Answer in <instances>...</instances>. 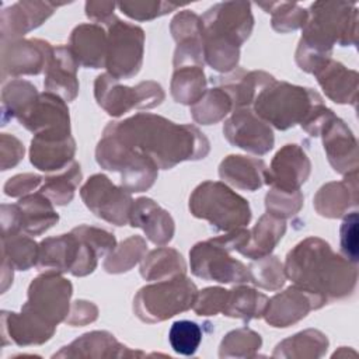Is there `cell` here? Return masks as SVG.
Returning <instances> with one entry per match:
<instances>
[{
  "label": "cell",
  "mask_w": 359,
  "mask_h": 359,
  "mask_svg": "<svg viewBox=\"0 0 359 359\" xmlns=\"http://www.w3.org/2000/svg\"><path fill=\"white\" fill-rule=\"evenodd\" d=\"M115 3L111 1H87L86 3V14L90 20L95 22H104L109 25L115 15H114Z\"/></svg>",
  "instance_id": "56"
},
{
  "label": "cell",
  "mask_w": 359,
  "mask_h": 359,
  "mask_svg": "<svg viewBox=\"0 0 359 359\" xmlns=\"http://www.w3.org/2000/svg\"><path fill=\"white\" fill-rule=\"evenodd\" d=\"M86 206L102 220L115 226L129 223L133 201L123 187H116L104 174H95L87 180L80 191Z\"/></svg>",
  "instance_id": "13"
},
{
  "label": "cell",
  "mask_w": 359,
  "mask_h": 359,
  "mask_svg": "<svg viewBox=\"0 0 359 359\" xmlns=\"http://www.w3.org/2000/svg\"><path fill=\"white\" fill-rule=\"evenodd\" d=\"M21 212V230L28 236H39L57 223L52 201L41 194H28L17 202Z\"/></svg>",
  "instance_id": "32"
},
{
  "label": "cell",
  "mask_w": 359,
  "mask_h": 359,
  "mask_svg": "<svg viewBox=\"0 0 359 359\" xmlns=\"http://www.w3.org/2000/svg\"><path fill=\"white\" fill-rule=\"evenodd\" d=\"M168 341L174 352L189 356L198 351L202 342V330L194 321L180 320L171 325Z\"/></svg>",
  "instance_id": "46"
},
{
  "label": "cell",
  "mask_w": 359,
  "mask_h": 359,
  "mask_svg": "<svg viewBox=\"0 0 359 359\" xmlns=\"http://www.w3.org/2000/svg\"><path fill=\"white\" fill-rule=\"evenodd\" d=\"M55 330L46 328L22 313H1V335L3 345L14 342L18 346L41 345L52 338Z\"/></svg>",
  "instance_id": "31"
},
{
  "label": "cell",
  "mask_w": 359,
  "mask_h": 359,
  "mask_svg": "<svg viewBox=\"0 0 359 359\" xmlns=\"http://www.w3.org/2000/svg\"><path fill=\"white\" fill-rule=\"evenodd\" d=\"M311 164L304 150L297 144H285L273 157L271 167L265 170L264 184L271 188L294 192L300 191L310 175Z\"/></svg>",
  "instance_id": "17"
},
{
  "label": "cell",
  "mask_w": 359,
  "mask_h": 359,
  "mask_svg": "<svg viewBox=\"0 0 359 359\" xmlns=\"http://www.w3.org/2000/svg\"><path fill=\"white\" fill-rule=\"evenodd\" d=\"M107 39L102 27L97 24H81L72 31L69 48L80 66L100 69L105 67Z\"/></svg>",
  "instance_id": "27"
},
{
  "label": "cell",
  "mask_w": 359,
  "mask_h": 359,
  "mask_svg": "<svg viewBox=\"0 0 359 359\" xmlns=\"http://www.w3.org/2000/svg\"><path fill=\"white\" fill-rule=\"evenodd\" d=\"M356 172L346 174L342 182H330L318 189L314 196L316 210L325 217H341L346 215L351 206L358 203V185Z\"/></svg>",
  "instance_id": "28"
},
{
  "label": "cell",
  "mask_w": 359,
  "mask_h": 359,
  "mask_svg": "<svg viewBox=\"0 0 359 359\" xmlns=\"http://www.w3.org/2000/svg\"><path fill=\"white\" fill-rule=\"evenodd\" d=\"M206 93V79L203 67L182 66L174 69L171 80V95L175 102L194 105Z\"/></svg>",
  "instance_id": "37"
},
{
  "label": "cell",
  "mask_w": 359,
  "mask_h": 359,
  "mask_svg": "<svg viewBox=\"0 0 359 359\" xmlns=\"http://www.w3.org/2000/svg\"><path fill=\"white\" fill-rule=\"evenodd\" d=\"M98 258L97 251L72 230L41 241L36 266L41 271L86 276L95 269Z\"/></svg>",
  "instance_id": "9"
},
{
  "label": "cell",
  "mask_w": 359,
  "mask_h": 359,
  "mask_svg": "<svg viewBox=\"0 0 359 359\" xmlns=\"http://www.w3.org/2000/svg\"><path fill=\"white\" fill-rule=\"evenodd\" d=\"M79 62L69 46L53 48L52 56L45 69L43 86L65 101H73L79 93L77 69Z\"/></svg>",
  "instance_id": "22"
},
{
  "label": "cell",
  "mask_w": 359,
  "mask_h": 359,
  "mask_svg": "<svg viewBox=\"0 0 359 359\" xmlns=\"http://www.w3.org/2000/svg\"><path fill=\"white\" fill-rule=\"evenodd\" d=\"M81 181L80 164L73 161L69 167L62 170L56 175L43 178L39 192L48 196L55 205H66L73 199L74 191Z\"/></svg>",
  "instance_id": "38"
},
{
  "label": "cell",
  "mask_w": 359,
  "mask_h": 359,
  "mask_svg": "<svg viewBox=\"0 0 359 359\" xmlns=\"http://www.w3.org/2000/svg\"><path fill=\"white\" fill-rule=\"evenodd\" d=\"M53 3L18 1L1 11V42L18 39L21 35L39 27L55 11Z\"/></svg>",
  "instance_id": "21"
},
{
  "label": "cell",
  "mask_w": 359,
  "mask_h": 359,
  "mask_svg": "<svg viewBox=\"0 0 359 359\" xmlns=\"http://www.w3.org/2000/svg\"><path fill=\"white\" fill-rule=\"evenodd\" d=\"M171 34L177 41L174 69L182 66L203 67L202 20L189 10L177 14L171 21Z\"/></svg>",
  "instance_id": "19"
},
{
  "label": "cell",
  "mask_w": 359,
  "mask_h": 359,
  "mask_svg": "<svg viewBox=\"0 0 359 359\" xmlns=\"http://www.w3.org/2000/svg\"><path fill=\"white\" fill-rule=\"evenodd\" d=\"M0 150H1V170L3 171L17 165L24 156L22 143L15 136L8 135V133H1Z\"/></svg>",
  "instance_id": "53"
},
{
  "label": "cell",
  "mask_w": 359,
  "mask_h": 359,
  "mask_svg": "<svg viewBox=\"0 0 359 359\" xmlns=\"http://www.w3.org/2000/svg\"><path fill=\"white\" fill-rule=\"evenodd\" d=\"M323 104V98L311 88L272 80L254 100V112L268 125L286 130L303 123L310 112Z\"/></svg>",
  "instance_id": "4"
},
{
  "label": "cell",
  "mask_w": 359,
  "mask_h": 359,
  "mask_svg": "<svg viewBox=\"0 0 359 359\" xmlns=\"http://www.w3.org/2000/svg\"><path fill=\"white\" fill-rule=\"evenodd\" d=\"M227 296L229 290L223 287H206L198 292L192 309L198 316H216L223 311Z\"/></svg>",
  "instance_id": "49"
},
{
  "label": "cell",
  "mask_w": 359,
  "mask_h": 359,
  "mask_svg": "<svg viewBox=\"0 0 359 359\" xmlns=\"http://www.w3.org/2000/svg\"><path fill=\"white\" fill-rule=\"evenodd\" d=\"M17 119L35 135L72 136L67 105L63 98L49 91L39 94L34 104Z\"/></svg>",
  "instance_id": "16"
},
{
  "label": "cell",
  "mask_w": 359,
  "mask_h": 359,
  "mask_svg": "<svg viewBox=\"0 0 359 359\" xmlns=\"http://www.w3.org/2000/svg\"><path fill=\"white\" fill-rule=\"evenodd\" d=\"M147 244L143 237L132 236L116 245L105 258L104 268L109 273H122L132 269L144 258Z\"/></svg>",
  "instance_id": "42"
},
{
  "label": "cell",
  "mask_w": 359,
  "mask_h": 359,
  "mask_svg": "<svg viewBox=\"0 0 359 359\" xmlns=\"http://www.w3.org/2000/svg\"><path fill=\"white\" fill-rule=\"evenodd\" d=\"M198 289L185 275L142 287L133 300L135 314L144 323H158L194 307Z\"/></svg>",
  "instance_id": "6"
},
{
  "label": "cell",
  "mask_w": 359,
  "mask_h": 359,
  "mask_svg": "<svg viewBox=\"0 0 359 359\" xmlns=\"http://www.w3.org/2000/svg\"><path fill=\"white\" fill-rule=\"evenodd\" d=\"M94 95L98 105L112 116H121L135 108H154L165 97L156 81H142L135 87H128L119 84V80L108 73L95 79Z\"/></svg>",
  "instance_id": "10"
},
{
  "label": "cell",
  "mask_w": 359,
  "mask_h": 359,
  "mask_svg": "<svg viewBox=\"0 0 359 359\" xmlns=\"http://www.w3.org/2000/svg\"><path fill=\"white\" fill-rule=\"evenodd\" d=\"M223 133L233 146L258 156L268 153L275 143L271 126L250 107L234 109L223 125Z\"/></svg>",
  "instance_id": "14"
},
{
  "label": "cell",
  "mask_w": 359,
  "mask_h": 359,
  "mask_svg": "<svg viewBox=\"0 0 359 359\" xmlns=\"http://www.w3.org/2000/svg\"><path fill=\"white\" fill-rule=\"evenodd\" d=\"M104 133L147 156L163 170L181 161L205 158L210 149L209 140L196 126L178 125L153 114H136L121 122H111Z\"/></svg>",
  "instance_id": "1"
},
{
  "label": "cell",
  "mask_w": 359,
  "mask_h": 359,
  "mask_svg": "<svg viewBox=\"0 0 359 359\" xmlns=\"http://www.w3.org/2000/svg\"><path fill=\"white\" fill-rule=\"evenodd\" d=\"M230 250L216 237L198 243L189 251L191 271L195 276L220 283H245L251 280L250 269L230 255Z\"/></svg>",
  "instance_id": "12"
},
{
  "label": "cell",
  "mask_w": 359,
  "mask_h": 359,
  "mask_svg": "<svg viewBox=\"0 0 359 359\" xmlns=\"http://www.w3.org/2000/svg\"><path fill=\"white\" fill-rule=\"evenodd\" d=\"M38 95L39 94L35 86H32L29 81L14 79L4 84L1 91L3 123L11 118H18L34 104Z\"/></svg>",
  "instance_id": "39"
},
{
  "label": "cell",
  "mask_w": 359,
  "mask_h": 359,
  "mask_svg": "<svg viewBox=\"0 0 359 359\" xmlns=\"http://www.w3.org/2000/svg\"><path fill=\"white\" fill-rule=\"evenodd\" d=\"M265 170L266 165L259 158L231 154L220 163L219 175L238 189L255 191L264 184Z\"/></svg>",
  "instance_id": "30"
},
{
  "label": "cell",
  "mask_w": 359,
  "mask_h": 359,
  "mask_svg": "<svg viewBox=\"0 0 359 359\" xmlns=\"http://www.w3.org/2000/svg\"><path fill=\"white\" fill-rule=\"evenodd\" d=\"M105 67L108 74L121 80L136 76L143 62V29L114 18L108 25Z\"/></svg>",
  "instance_id": "11"
},
{
  "label": "cell",
  "mask_w": 359,
  "mask_h": 359,
  "mask_svg": "<svg viewBox=\"0 0 359 359\" xmlns=\"http://www.w3.org/2000/svg\"><path fill=\"white\" fill-rule=\"evenodd\" d=\"M129 223L133 227H140L146 233V237L156 245L167 244L174 236L172 217L150 198L133 201Z\"/></svg>",
  "instance_id": "25"
},
{
  "label": "cell",
  "mask_w": 359,
  "mask_h": 359,
  "mask_svg": "<svg viewBox=\"0 0 359 359\" xmlns=\"http://www.w3.org/2000/svg\"><path fill=\"white\" fill-rule=\"evenodd\" d=\"M273 76L265 72H247L244 69H237L226 76L212 77V84L222 88L231 100L233 108H247L254 104L258 93L268 86Z\"/></svg>",
  "instance_id": "26"
},
{
  "label": "cell",
  "mask_w": 359,
  "mask_h": 359,
  "mask_svg": "<svg viewBox=\"0 0 359 359\" xmlns=\"http://www.w3.org/2000/svg\"><path fill=\"white\" fill-rule=\"evenodd\" d=\"M325 303L293 285L268 300L264 317L272 327H289L307 316L309 311L323 307Z\"/></svg>",
  "instance_id": "18"
},
{
  "label": "cell",
  "mask_w": 359,
  "mask_h": 359,
  "mask_svg": "<svg viewBox=\"0 0 359 359\" xmlns=\"http://www.w3.org/2000/svg\"><path fill=\"white\" fill-rule=\"evenodd\" d=\"M189 210L195 217L224 233L244 227L251 220L248 202L220 181H205L198 185L189 198Z\"/></svg>",
  "instance_id": "5"
},
{
  "label": "cell",
  "mask_w": 359,
  "mask_h": 359,
  "mask_svg": "<svg viewBox=\"0 0 359 359\" xmlns=\"http://www.w3.org/2000/svg\"><path fill=\"white\" fill-rule=\"evenodd\" d=\"M266 213L286 219L296 215L303 206V195L300 191L286 192L271 188V191L265 196Z\"/></svg>",
  "instance_id": "47"
},
{
  "label": "cell",
  "mask_w": 359,
  "mask_h": 359,
  "mask_svg": "<svg viewBox=\"0 0 359 359\" xmlns=\"http://www.w3.org/2000/svg\"><path fill=\"white\" fill-rule=\"evenodd\" d=\"M286 278L324 303L349 296L356 285V266L335 254L330 244L317 237L300 241L289 251Z\"/></svg>",
  "instance_id": "2"
},
{
  "label": "cell",
  "mask_w": 359,
  "mask_h": 359,
  "mask_svg": "<svg viewBox=\"0 0 359 359\" xmlns=\"http://www.w3.org/2000/svg\"><path fill=\"white\" fill-rule=\"evenodd\" d=\"M13 265L3 258L1 261V292L4 293L7 287L13 283Z\"/></svg>",
  "instance_id": "57"
},
{
  "label": "cell",
  "mask_w": 359,
  "mask_h": 359,
  "mask_svg": "<svg viewBox=\"0 0 359 359\" xmlns=\"http://www.w3.org/2000/svg\"><path fill=\"white\" fill-rule=\"evenodd\" d=\"M95 158L102 168L121 174V185L128 192L147 191L157 178L158 167L153 160L108 133H102Z\"/></svg>",
  "instance_id": "7"
},
{
  "label": "cell",
  "mask_w": 359,
  "mask_h": 359,
  "mask_svg": "<svg viewBox=\"0 0 359 359\" xmlns=\"http://www.w3.org/2000/svg\"><path fill=\"white\" fill-rule=\"evenodd\" d=\"M261 335L255 331L243 327L229 332L219 349L220 358H252L261 348Z\"/></svg>",
  "instance_id": "43"
},
{
  "label": "cell",
  "mask_w": 359,
  "mask_h": 359,
  "mask_svg": "<svg viewBox=\"0 0 359 359\" xmlns=\"http://www.w3.org/2000/svg\"><path fill=\"white\" fill-rule=\"evenodd\" d=\"M98 316V309L91 302L77 300L72 304L70 311L66 317V323L70 325H84L93 323Z\"/></svg>",
  "instance_id": "54"
},
{
  "label": "cell",
  "mask_w": 359,
  "mask_h": 359,
  "mask_svg": "<svg viewBox=\"0 0 359 359\" xmlns=\"http://www.w3.org/2000/svg\"><path fill=\"white\" fill-rule=\"evenodd\" d=\"M330 164L341 174L358 171L356 139L339 118L334 116L320 133Z\"/></svg>",
  "instance_id": "20"
},
{
  "label": "cell",
  "mask_w": 359,
  "mask_h": 359,
  "mask_svg": "<svg viewBox=\"0 0 359 359\" xmlns=\"http://www.w3.org/2000/svg\"><path fill=\"white\" fill-rule=\"evenodd\" d=\"M143 355V352L130 351L107 331H93L63 346L53 358H132Z\"/></svg>",
  "instance_id": "23"
},
{
  "label": "cell",
  "mask_w": 359,
  "mask_h": 359,
  "mask_svg": "<svg viewBox=\"0 0 359 359\" xmlns=\"http://www.w3.org/2000/svg\"><path fill=\"white\" fill-rule=\"evenodd\" d=\"M259 6L272 14V28L278 32L303 28L309 18V13L296 3H259Z\"/></svg>",
  "instance_id": "45"
},
{
  "label": "cell",
  "mask_w": 359,
  "mask_h": 359,
  "mask_svg": "<svg viewBox=\"0 0 359 359\" xmlns=\"http://www.w3.org/2000/svg\"><path fill=\"white\" fill-rule=\"evenodd\" d=\"M185 261L182 255L167 247L150 251L140 265V275L146 280H165L180 275H185Z\"/></svg>",
  "instance_id": "34"
},
{
  "label": "cell",
  "mask_w": 359,
  "mask_h": 359,
  "mask_svg": "<svg viewBox=\"0 0 359 359\" xmlns=\"http://www.w3.org/2000/svg\"><path fill=\"white\" fill-rule=\"evenodd\" d=\"M268 297L248 286H237L229 290L227 302L223 309V314L233 318H241L248 323L252 318L264 317Z\"/></svg>",
  "instance_id": "36"
},
{
  "label": "cell",
  "mask_w": 359,
  "mask_h": 359,
  "mask_svg": "<svg viewBox=\"0 0 359 359\" xmlns=\"http://www.w3.org/2000/svg\"><path fill=\"white\" fill-rule=\"evenodd\" d=\"M73 231L79 237H81L84 241H87L97 251L98 257L108 255L116 247L115 236L104 229L83 224V226L74 227Z\"/></svg>",
  "instance_id": "50"
},
{
  "label": "cell",
  "mask_w": 359,
  "mask_h": 359,
  "mask_svg": "<svg viewBox=\"0 0 359 359\" xmlns=\"http://www.w3.org/2000/svg\"><path fill=\"white\" fill-rule=\"evenodd\" d=\"M328 98L338 104H355L358 91V74L348 70L342 63L335 60L325 62L313 73Z\"/></svg>",
  "instance_id": "29"
},
{
  "label": "cell",
  "mask_w": 359,
  "mask_h": 359,
  "mask_svg": "<svg viewBox=\"0 0 359 359\" xmlns=\"http://www.w3.org/2000/svg\"><path fill=\"white\" fill-rule=\"evenodd\" d=\"M53 46L42 39H13L1 42V77L39 74L46 69Z\"/></svg>",
  "instance_id": "15"
},
{
  "label": "cell",
  "mask_w": 359,
  "mask_h": 359,
  "mask_svg": "<svg viewBox=\"0 0 359 359\" xmlns=\"http://www.w3.org/2000/svg\"><path fill=\"white\" fill-rule=\"evenodd\" d=\"M118 7L128 17L137 21H146L164 15L180 6L167 1H121L118 3Z\"/></svg>",
  "instance_id": "48"
},
{
  "label": "cell",
  "mask_w": 359,
  "mask_h": 359,
  "mask_svg": "<svg viewBox=\"0 0 359 359\" xmlns=\"http://www.w3.org/2000/svg\"><path fill=\"white\" fill-rule=\"evenodd\" d=\"M328 348L327 337L318 330H304L276 345L273 358H320Z\"/></svg>",
  "instance_id": "35"
},
{
  "label": "cell",
  "mask_w": 359,
  "mask_h": 359,
  "mask_svg": "<svg viewBox=\"0 0 359 359\" xmlns=\"http://www.w3.org/2000/svg\"><path fill=\"white\" fill-rule=\"evenodd\" d=\"M39 245L29 237L21 233L1 237V257L7 259L14 269L27 271L36 265Z\"/></svg>",
  "instance_id": "40"
},
{
  "label": "cell",
  "mask_w": 359,
  "mask_h": 359,
  "mask_svg": "<svg viewBox=\"0 0 359 359\" xmlns=\"http://www.w3.org/2000/svg\"><path fill=\"white\" fill-rule=\"evenodd\" d=\"M43 182V178L36 174H18L10 178L4 184V194L13 198H20L28 195L31 191L39 188Z\"/></svg>",
  "instance_id": "52"
},
{
  "label": "cell",
  "mask_w": 359,
  "mask_h": 359,
  "mask_svg": "<svg viewBox=\"0 0 359 359\" xmlns=\"http://www.w3.org/2000/svg\"><path fill=\"white\" fill-rule=\"evenodd\" d=\"M21 231V212L18 205H1V237Z\"/></svg>",
  "instance_id": "55"
},
{
  "label": "cell",
  "mask_w": 359,
  "mask_h": 359,
  "mask_svg": "<svg viewBox=\"0 0 359 359\" xmlns=\"http://www.w3.org/2000/svg\"><path fill=\"white\" fill-rule=\"evenodd\" d=\"M76 143L72 136L35 135L31 140L29 160L41 171H62L73 163Z\"/></svg>",
  "instance_id": "24"
},
{
  "label": "cell",
  "mask_w": 359,
  "mask_h": 359,
  "mask_svg": "<svg viewBox=\"0 0 359 359\" xmlns=\"http://www.w3.org/2000/svg\"><path fill=\"white\" fill-rule=\"evenodd\" d=\"M72 292V283L60 273L45 271L31 282L21 313L41 325L56 330V325L65 321L70 311Z\"/></svg>",
  "instance_id": "8"
},
{
  "label": "cell",
  "mask_w": 359,
  "mask_h": 359,
  "mask_svg": "<svg viewBox=\"0 0 359 359\" xmlns=\"http://www.w3.org/2000/svg\"><path fill=\"white\" fill-rule=\"evenodd\" d=\"M251 280L255 286L268 289V290H278L283 286L286 273L285 266L278 259V257L266 255L259 259H255L250 266Z\"/></svg>",
  "instance_id": "44"
},
{
  "label": "cell",
  "mask_w": 359,
  "mask_h": 359,
  "mask_svg": "<svg viewBox=\"0 0 359 359\" xmlns=\"http://www.w3.org/2000/svg\"><path fill=\"white\" fill-rule=\"evenodd\" d=\"M341 251L345 258L356 264L358 262V212L349 213L339 230Z\"/></svg>",
  "instance_id": "51"
},
{
  "label": "cell",
  "mask_w": 359,
  "mask_h": 359,
  "mask_svg": "<svg viewBox=\"0 0 359 359\" xmlns=\"http://www.w3.org/2000/svg\"><path fill=\"white\" fill-rule=\"evenodd\" d=\"M285 231V219L265 213L250 230V238L238 252L251 259H259L262 257H266L280 241Z\"/></svg>",
  "instance_id": "33"
},
{
  "label": "cell",
  "mask_w": 359,
  "mask_h": 359,
  "mask_svg": "<svg viewBox=\"0 0 359 359\" xmlns=\"http://www.w3.org/2000/svg\"><path fill=\"white\" fill-rule=\"evenodd\" d=\"M201 20L205 62L217 72L230 73L237 66L240 46L252 31L254 18L250 3H219Z\"/></svg>",
  "instance_id": "3"
},
{
  "label": "cell",
  "mask_w": 359,
  "mask_h": 359,
  "mask_svg": "<svg viewBox=\"0 0 359 359\" xmlns=\"http://www.w3.org/2000/svg\"><path fill=\"white\" fill-rule=\"evenodd\" d=\"M233 109L230 97L219 87L206 90L202 98L191 105V115L195 122L212 125L222 121Z\"/></svg>",
  "instance_id": "41"
}]
</instances>
